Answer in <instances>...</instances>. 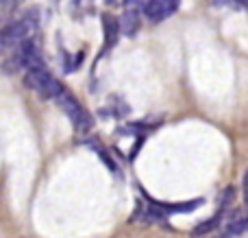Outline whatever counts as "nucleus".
Segmentation results:
<instances>
[{
  "instance_id": "nucleus-4",
  "label": "nucleus",
  "mask_w": 248,
  "mask_h": 238,
  "mask_svg": "<svg viewBox=\"0 0 248 238\" xmlns=\"http://www.w3.org/2000/svg\"><path fill=\"white\" fill-rule=\"evenodd\" d=\"M103 31H105V39H107V48L116 46L118 37H120L122 29H120V20L113 16H109V13H105L103 16Z\"/></svg>"
},
{
  "instance_id": "nucleus-13",
  "label": "nucleus",
  "mask_w": 248,
  "mask_h": 238,
  "mask_svg": "<svg viewBox=\"0 0 248 238\" xmlns=\"http://www.w3.org/2000/svg\"><path fill=\"white\" fill-rule=\"evenodd\" d=\"M140 0H124V7H135Z\"/></svg>"
},
{
  "instance_id": "nucleus-10",
  "label": "nucleus",
  "mask_w": 248,
  "mask_h": 238,
  "mask_svg": "<svg viewBox=\"0 0 248 238\" xmlns=\"http://www.w3.org/2000/svg\"><path fill=\"white\" fill-rule=\"evenodd\" d=\"M233 197H235V188H233V186H229L227 190H224L222 195H220V210H224V205H227V208H229V205L233 204Z\"/></svg>"
},
{
  "instance_id": "nucleus-2",
  "label": "nucleus",
  "mask_w": 248,
  "mask_h": 238,
  "mask_svg": "<svg viewBox=\"0 0 248 238\" xmlns=\"http://www.w3.org/2000/svg\"><path fill=\"white\" fill-rule=\"evenodd\" d=\"M29 31H31V26L26 24L24 17H22V20H17V22L7 24L2 29V35H0V44H2V48L7 51V48H11V46H20V44L26 39Z\"/></svg>"
},
{
  "instance_id": "nucleus-8",
  "label": "nucleus",
  "mask_w": 248,
  "mask_h": 238,
  "mask_svg": "<svg viewBox=\"0 0 248 238\" xmlns=\"http://www.w3.org/2000/svg\"><path fill=\"white\" fill-rule=\"evenodd\" d=\"M198 205H202V199H196V201H187V204H174V205H168V204H161L159 208H163L166 212H192L196 210Z\"/></svg>"
},
{
  "instance_id": "nucleus-6",
  "label": "nucleus",
  "mask_w": 248,
  "mask_h": 238,
  "mask_svg": "<svg viewBox=\"0 0 248 238\" xmlns=\"http://www.w3.org/2000/svg\"><path fill=\"white\" fill-rule=\"evenodd\" d=\"M220 221H222V210H218V212H216L211 219H207V221L198 223L196 230H194V234H196V236H205V234H209V232H214L216 227L220 225Z\"/></svg>"
},
{
  "instance_id": "nucleus-15",
  "label": "nucleus",
  "mask_w": 248,
  "mask_h": 238,
  "mask_svg": "<svg viewBox=\"0 0 248 238\" xmlns=\"http://www.w3.org/2000/svg\"><path fill=\"white\" fill-rule=\"evenodd\" d=\"M220 238H235V236H233V234H229V232H227V234H224V236H220Z\"/></svg>"
},
{
  "instance_id": "nucleus-1",
  "label": "nucleus",
  "mask_w": 248,
  "mask_h": 238,
  "mask_svg": "<svg viewBox=\"0 0 248 238\" xmlns=\"http://www.w3.org/2000/svg\"><path fill=\"white\" fill-rule=\"evenodd\" d=\"M57 103H59V107L65 112V116L72 120V125L77 127L78 131H90L92 129V118L90 114L85 112V109L81 107V103H78L77 99H74L70 92H63V94L57 99Z\"/></svg>"
},
{
  "instance_id": "nucleus-5",
  "label": "nucleus",
  "mask_w": 248,
  "mask_h": 238,
  "mask_svg": "<svg viewBox=\"0 0 248 238\" xmlns=\"http://www.w3.org/2000/svg\"><path fill=\"white\" fill-rule=\"evenodd\" d=\"M120 29H122V35H126V37H133L140 31V13L133 7H128L124 11V16L120 17Z\"/></svg>"
},
{
  "instance_id": "nucleus-3",
  "label": "nucleus",
  "mask_w": 248,
  "mask_h": 238,
  "mask_svg": "<svg viewBox=\"0 0 248 238\" xmlns=\"http://www.w3.org/2000/svg\"><path fill=\"white\" fill-rule=\"evenodd\" d=\"M50 79H52V74L46 70V66H42V68H29L24 74V85L42 94V90L48 85Z\"/></svg>"
},
{
  "instance_id": "nucleus-12",
  "label": "nucleus",
  "mask_w": 248,
  "mask_h": 238,
  "mask_svg": "<svg viewBox=\"0 0 248 238\" xmlns=\"http://www.w3.org/2000/svg\"><path fill=\"white\" fill-rule=\"evenodd\" d=\"M105 2L109 4V7H118L120 2H124V0H105Z\"/></svg>"
},
{
  "instance_id": "nucleus-14",
  "label": "nucleus",
  "mask_w": 248,
  "mask_h": 238,
  "mask_svg": "<svg viewBox=\"0 0 248 238\" xmlns=\"http://www.w3.org/2000/svg\"><path fill=\"white\" fill-rule=\"evenodd\" d=\"M92 0H78V4H83V7H85V4H90Z\"/></svg>"
},
{
  "instance_id": "nucleus-9",
  "label": "nucleus",
  "mask_w": 248,
  "mask_h": 238,
  "mask_svg": "<svg viewBox=\"0 0 248 238\" xmlns=\"http://www.w3.org/2000/svg\"><path fill=\"white\" fill-rule=\"evenodd\" d=\"M248 232V217H240L229 225V234L233 236H240V234H246Z\"/></svg>"
},
{
  "instance_id": "nucleus-7",
  "label": "nucleus",
  "mask_w": 248,
  "mask_h": 238,
  "mask_svg": "<svg viewBox=\"0 0 248 238\" xmlns=\"http://www.w3.org/2000/svg\"><path fill=\"white\" fill-rule=\"evenodd\" d=\"M63 92H65L63 83H61L59 79H55V77H52L50 81H48V85L42 90V96H44V99H55V101H57L61 94H63Z\"/></svg>"
},
{
  "instance_id": "nucleus-11",
  "label": "nucleus",
  "mask_w": 248,
  "mask_h": 238,
  "mask_svg": "<svg viewBox=\"0 0 248 238\" xmlns=\"http://www.w3.org/2000/svg\"><path fill=\"white\" fill-rule=\"evenodd\" d=\"M242 188H244V195H248V170L244 173V179H242Z\"/></svg>"
}]
</instances>
